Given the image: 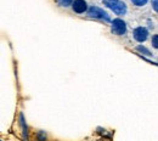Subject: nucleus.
<instances>
[{
	"instance_id": "423d86ee",
	"label": "nucleus",
	"mask_w": 158,
	"mask_h": 141,
	"mask_svg": "<svg viewBox=\"0 0 158 141\" xmlns=\"http://www.w3.org/2000/svg\"><path fill=\"white\" fill-rule=\"evenodd\" d=\"M20 125H21V128H22L23 139H24L26 141H28V126H27V123H26L24 116H23V113H22V112L20 113Z\"/></svg>"
},
{
	"instance_id": "20e7f679",
	"label": "nucleus",
	"mask_w": 158,
	"mask_h": 141,
	"mask_svg": "<svg viewBox=\"0 0 158 141\" xmlns=\"http://www.w3.org/2000/svg\"><path fill=\"white\" fill-rule=\"evenodd\" d=\"M133 37L139 43H143V41H146V39L148 38V31L145 27H136L133 31Z\"/></svg>"
},
{
	"instance_id": "1a4fd4ad",
	"label": "nucleus",
	"mask_w": 158,
	"mask_h": 141,
	"mask_svg": "<svg viewBox=\"0 0 158 141\" xmlns=\"http://www.w3.org/2000/svg\"><path fill=\"white\" fill-rule=\"evenodd\" d=\"M135 6H143V5H146L147 4V1L148 0H130Z\"/></svg>"
},
{
	"instance_id": "6e6552de",
	"label": "nucleus",
	"mask_w": 158,
	"mask_h": 141,
	"mask_svg": "<svg viewBox=\"0 0 158 141\" xmlns=\"http://www.w3.org/2000/svg\"><path fill=\"white\" fill-rule=\"evenodd\" d=\"M73 0H59V4L61 6H64V7H67V6H69V5H73Z\"/></svg>"
},
{
	"instance_id": "9b49d317",
	"label": "nucleus",
	"mask_w": 158,
	"mask_h": 141,
	"mask_svg": "<svg viewBox=\"0 0 158 141\" xmlns=\"http://www.w3.org/2000/svg\"><path fill=\"white\" fill-rule=\"evenodd\" d=\"M38 141H46V135H45V131L40 130L38 133Z\"/></svg>"
},
{
	"instance_id": "f257e3e1",
	"label": "nucleus",
	"mask_w": 158,
	"mask_h": 141,
	"mask_svg": "<svg viewBox=\"0 0 158 141\" xmlns=\"http://www.w3.org/2000/svg\"><path fill=\"white\" fill-rule=\"evenodd\" d=\"M103 5H106L108 9H111L116 15H125L127 14V5L122 0H102Z\"/></svg>"
},
{
	"instance_id": "f03ea898",
	"label": "nucleus",
	"mask_w": 158,
	"mask_h": 141,
	"mask_svg": "<svg viewBox=\"0 0 158 141\" xmlns=\"http://www.w3.org/2000/svg\"><path fill=\"white\" fill-rule=\"evenodd\" d=\"M88 16L91 17V19H98V20H103L106 22H112L110 15L103 11L102 9H100L98 6H90L88 9Z\"/></svg>"
},
{
	"instance_id": "f8f14e48",
	"label": "nucleus",
	"mask_w": 158,
	"mask_h": 141,
	"mask_svg": "<svg viewBox=\"0 0 158 141\" xmlns=\"http://www.w3.org/2000/svg\"><path fill=\"white\" fill-rule=\"evenodd\" d=\"M152 7L156 12H158V0H152Z\"/></svg>"
},
{
	"instance_id": "39448f33",
	"label": "nucleus",
	"mask_w": 158,
	"mask_h": 141,
	"mask_svg": "<svg viewBox=\"0 0 158 141\" xmlns=\"http://www.w3.org/2000/svg\"><path fill=\"white\" fill-rule=\"evenodd\" d=\"M72 7H73V11L77 14H84L88 10V5L84 0H74Z\"/></svg>"
},
{
	"instance_id": "0eeeda50",
	"label": "nucleus",
	"mask_w": 158,
	"mask_h": 141,
	"mask_svg": "<svg viewBox=\"0 0 158 141\" xmlns=\"http://www.w3.org/2000/svg\"><path fill=\"white\" fill-rule=\"evenodd\" d=\"M136 50H138L139 52H141L142 55H146V56H152L151 51H150L148 49H146L145 46H142V45H139L138 48H136Z\"/></svg>"
},
{
	"instance_id": "7ed1b4c3",
	"label": "nucleus",
	"mask_w": 158,
	"mask_h": 141,
	"mask_svg": "<svg viewBox=\"0 0 158 141\" xmlns=\"http://www.w3.org/2000/svg\"><path fill=\"white\" fill-rule=\"evenodd\" d=\"M111 31L116 35H124L127 33V24L125 22L120 19H114L111 22Z\"/></svg>"
},
{
	"instance_id": "9d476101",
	"label": "nucleus",
	"mask_w": 158,
	"mask_h": 141,
	"mask_svg": "<svg viewBox=\"0 0 158 141\" xmlns=\"http://www.w3.org/2000/svg\"><path fill=\"white\" fill-rule=\"evenodd\" d=\"M151 43H152V46H153L155 49H158V34H156V35L152 37Z\"/></svg>"
}]
</instances>
